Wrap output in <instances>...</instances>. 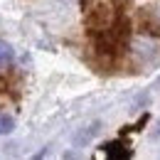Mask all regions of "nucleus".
Listing matches in <instances>:
<instances>
[{
	"instance_id": "nucleus-2",
	"label": "nucleus",
	"mask_w": 160,
	"mask_h": 160,
	"mask_svg": "<svg viewBox=\"0 0 160 160\" xmlns=\"http://www.w3.org/2000/svg\"><path fill=\"white\" fill-rule=\"evenodd\" d=\"M103 153H106L108 158H128V155H131V150H128V148H123L118 140L106 143V145H103Z\"/></svg>"
},
{
	"instance_id": "nucleus-3",
	"label": "nucleus",
	"mask_w": 160,
	"mask_h": 160,
	"mask_svg": "<svg viewBox=\"0 0 160 160\" xmlns=\"http://www.w3.org/2000/svg\"><path fill=\"white\" fill-rule=\"evenodd\" d=\"M12 131H15V118L10 113H0V136L12 133Z\"/></svg>"
},
{
	"instance_id": "nucleus-4",
	"label": "nucleus",
	"mask_w": 160,
	"mask_h": 160,
	"mask_svg": "<svg viewBox=\"0 0 160 160\" xmlns=\"http://www.w3.org/2000/svg\"><path fill=\"white\" fill-rule=\"evenodd\" d=\"M150 136H153V138H160V121H158V123H155V128L150 131Z\"/></svg>"
},
{
	"instance_id": "nucleus-1",
	"label": "nucleus",
	"mask_w": 160,
	"mask_h": 160,
	"mask_svg": "<svg viewBox=\"0 0 160 160\" xmlns=\"http://www.w3.org/2000/svg\"><path fill=\"white\" fill-rule=\"evenodd\" d=\"M15 59V49H12V44L5 40H0V69H8L10 64Z\"/></svg>"
}]
</instances>
